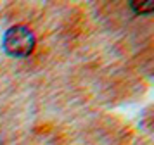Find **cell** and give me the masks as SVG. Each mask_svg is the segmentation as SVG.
<instances>
[{
    "label": "cell",
    "mask_w": 154,
    "mask_h": 145,
    "mask_svg": "<svg viewBox=\"0 0 154 145\" xmlns=\"http://www.w3.org/2000/svg\"><path fill=\"white\" fill-rule=\"evenodd\" d=\"M130 7L137 14H151L154 11L152 0H146V2H130Z\"/></svg>",
    "instance_id": "cell-2"
},
{
    "label": "cell",
    "mask_w": 154,
    "mask_h": 145,
    "mask_svg": "<svg viewBox=\"0 0 154 145\" xmlns=\"http://www.w3.org/2000/svg\"><path fill=\"white\" fill-rule=\"evenodd\" d=\"M35 48V35L24 24L9 28L4 35V50L11 57H26Z\"/></svg>",
    "instance_id": "cell-1"
}]
</instances>
